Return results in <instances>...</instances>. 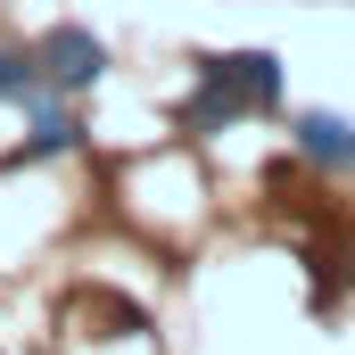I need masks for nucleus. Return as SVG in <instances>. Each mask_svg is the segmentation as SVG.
Returning <instances> with one entry per match:
<instances>
[{"label":"nucleus","instance_id":"1","mask_svg":"<svg viewBox=\"0 0 355 355\" xmlns=\"http://www.w3.org/2000/svg\"><path fill=\"white\" fill-rule=\"evenodd\" d=\"M272 99H281V58H272V50L198 58V99H190V124H232V116H265Z\"/></svg>","mask_w":355,"mask_h":355},{"label":"nucleus","instance_id":"2","mask_svg":"<svg viewBox=\"0 0 355 355\" xmlns=\"http://www.w3.org/2000/svg\"><path fill=\"white\" fill-rule=\"evenodd\" d=\"M33 58H42V83L50 91H91L107 75V50H99V33H83V25H50L33 42Z\"/></svg>","mask_w":355,"mask_h":355},{"label":"nucleus","instance_id":"4","mask_svg":"<svg viewBox=\"0 0 355 355\" xmlns=\"http://www.w3.org/2000/svg\"><path fill=\"white\" fill-rule=\"evenodd\" d=\"M75 141H83V124H75L67 107H42V116H33V141H25V166H42V157H67Z\"/></svg>","mask_w":355,"mask_h":355},{"label":"nucleus","instance_id":"5","mask_svg":"<svg viewBox=\"0 0 355 355\" xmlns=\"http://www.w3.org/2000/svg\"><path fill=\"white\" fill-rule=\"evenodd\" d=\"M42 58L33 50H0V99H42Z\"/></svg>","mask_w":355,"mask_h":355},{"label":"nucleus","instance_id":"3","mask_svg":"<svg viewBox=\"0 0 355 355\" xmlns=\"http://www.w3.org/2000/svg\"><path fill=\"white\" fill-rule=\"evenodd\" d=\"M289 141H297V157H314V166H355V124L347 116H331V107H306V116H289Z\"/></svg>","mask_w":355,"mask_h":355}]
</instances>
